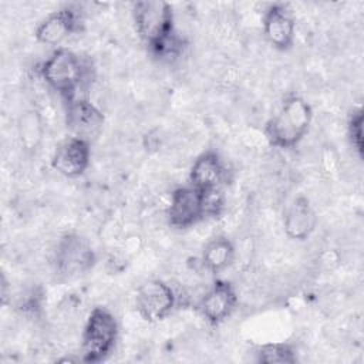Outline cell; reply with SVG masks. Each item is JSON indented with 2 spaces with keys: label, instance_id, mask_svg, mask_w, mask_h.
<instances>
[{
  "label": "cell",
  "instance_id": "52a82bcc",
  "mask_svg": "<svg viewBox=\"0 0 364 364\" xmlns=\"http://www.w3.org/2000/svg\"><path fill=\"white\" fill-rule=\"evenodd\" d=\"M166 218L175 229H189L206 218L205 193L188 185L179 186L171 193Z\"/></svg>",
  "mask_w": 364,
  "mask_h": 364
},
{
  "label": "cell",
  "instance_id": "3957f363",
  "mask_svg": "<svg viewBox=\"0 0 364 364\" xmlns=\"http://www.w3.org/2000/svg\"><path fill=\"white\" fill-rule=\"evenodd\" d=\"M43 81L67 102L82 97L78 95L88 77V65L70 48H57L38 65Z\"/></svg>",
  "mask_w": 364,
  "mask_h": 364
},
{
  "label": "cell",
  "instance_id": "ac0fdd59",
  "mask_svg": "<svg viewBox=\"0 0 364 364\" xmlns=\"http://www.w3.org/2000/svg\"><path fill=\"white\" fill-rule=\"evenodd\" d=\"M363 111L357 109L350 115L347 122L348 141L353 149L358 154V156H363Z\"/></svg>",
  "mask_w": 364,
  "mask_h": 364
},
{
  "label": "cell",
  "instance_id": "9c48e42d",
  "mask_svg": "<svg viewBox=\"0 0 364 364\" xmlns=\"http://www.w3.org/2000/svg\"><path fill=\"white\" fill-rule=\"evenodd\" d=\"M105 122L102 111L87 97H78L65 107V125L73 136L91 142L100 135Z\"/></svg>",
  "mask_w": 364,
  "mask_h": 364
},
{
  "label": "cell",
  "instance_id": "8992f818",
  "mask_svg": "<svg viewBox=\"0 0 364 364\" xmlns=\"http://www.w3.org/2000/svg\"><path fill=\"white\" fill-rule=\"evenodd\" d=\"M176 304L173 289L159 279H152L141 284L135 293V309L148 323L165 320Z\"/></svg>",
  "mask_w": 364,
  "mask_h": 364
},
{
  "label": "cell",
  "instance_id": "7a4b0ae2",
  "mask_svg": "<svg viewBox=\"0 0 364 364\" xmlns=\"http://www.w3.org/2000/svg\"><path fill=\"white\" fill-rule=\"evenodd\" d=\"M311 122V105L299 95H290L266 122L264 136L272 146L290 149L301 142L309 132Z\"/></svg>",
  "mask_w": 364,
  "mask_h": 364
},
{
  "label": "cell",
  "instance_id": "e0dca14e",
  "mask_svg": "<svg viewBox=\"0 0 364 364\" xmlns=\"http://www.w3.org/2000/svg\"><path fill=\"white\" fill-rule=\"evenodd\" d=\"M256 361L262 364H294L296 348L287 343H266L256 348Z\"/></svg>",
  "mask_w": 364,
  "mask_h": 364
},
{
  "label": "cell",
  "instance_id": "7c38bea8",
  "mask_svg": "<svg viewBox=\"0 0 364 364\" xmlns=\"http://www.w3.org/2000/svg\"><path fill=\"white\" fill-rule=\"evenodd\" d=\"M263 33L266 40L279 51H289L296 40V20L286 4L274 3L263 14Z\"/></svg>",
  "mask_w": 364,
  "mask_h": 364
},
{
  "label": "cell",
  "instance_id": "6da1fadb",
  "mask_svg": "<svg viewBox=\"0 0 364 364\" xmlns=\"http://www.w3.org/2000/svg\"><path fill=\"white\" fill-rule=\"evenodd\" d=\"M132 17L138 36L161 58L178 57L183 41L175 31L173 9L162 0H142L132 4Z\"/></svg>",
  "mask_w": 364,
  "mask_h": 364
},
{
  "label": "cell",
  "instance_id": "8fae6325",
  "mask_svg": "<svg viewBox=\"0 0 364 364\" xmlns=\"http://www.w3.org/2000/svg\"><path fill=\"white\" fill-rule=\"evenodd\" d=\"M237 304V294L232 283L216 279L198 304L203 320L210 326H219L232 316Z\"/></svg>",
  "mask_w": 364,
  "mask_h": 364
},
{
  "label": "cell",
  "instance_id": "9a60e30c",
  "mask_svg": "<svg viewBox=\"0 0 364 364\" xmlns=\"http://www.w3.org/2000/svg\"><path fill=\"white\" fill-rule=\"evenodd\" d=\"M235 256L236 249L233 242L226 236H216L203 246L200 263L206 272L218 274L225 272L233 263Z\"/></svg>",
  "mask_w": 364,
  "mask_h": 364
},
{
  "label": "cell",
  "instance_id": "4fadbf2b",
  "mask_svg": "<svg viewBox=\"0 0 364 364\" xmlns=\"http://www.w3.org/2000/svg\"><path fill=\"white\" fill-rule=\"evenodd\" d=\"M228 176L223 159L215 151L202 152L192 164L189 171V185L200 192L218 191Z\"/></svg>",
  "mask_w": 364,
  "mask_h": 364
},
{
  "label": "cell",
  "instance_id": "2e32d148",
  "mask_svg": "<svg viewBox=\"0 0 364 364\" xmlns=\"http://www.w3.org/2000/svg\"><path fill=\"white\" fill-rule=\"evenodd\" d=\"M44 127L37 109H27L18 119V138L26 151H36L43 139Z\"/></svg>",
  "mask_w": 364,
  "mask_h": 364
},
{
  "label": "cell",
  "instance_id": "ba28073f",
  "mask_svg": "<svg viewBox=\"0 0 364 364\" xmlns=\"http://www.w3.org/2000/svg\"><path fill=\"white\" fill-rule=\"evenodd\" d=\"M90 162L91 142L73 135L60 141L51 155V168L65 178L84 175Z\"/></svg>",
  "mask_w": 364,
  "mask_h": 364
},
{
  "label": "cell",
  "instance_id": "5bb4252c",
  "mask_svg": "<svg viewBox=\"0 0 364 364\" xmlns=\"http://www.w3.org/2000/svg\"><path fill=\"white\" fill-rule=\"evenodd\" d=\"M317 226V216L310 200L300 195L286 208L283 215L284 233L294 240H306Z\"/></svg>",
  "mask_w": 364,
  "mask_h": 364
},
{
  "label": "cell",
  "instance_id": "5b68a950",
  "mask_svg": "<svg viewBox=\"0 0 364 364\" xmlns=\"http://www.w3.org/2000/svg\"><path fill=\"white\" fill-rule=\"evenodd\" d=\"M53 263L60 276L75 277L88 272L95 264V252L82 236L67 233L55 246Z\"/></svg>",
  "mask_w": 364,
  "mask_h": 364
},
{
  "label": "cell",
  "instance_id": "30bf717a",
  "mask_svg": "<svg viewBox=\"0 0 364 364\" xmlns=\"http://www.w3.org/2000/svg\"><path fill=\"white\" fill-rule=\"evenodd\" d=\"M82 18L80 13L71 6L61 7L43 18L36 30L34 37L38 43L46 46H60L73 34L81 31Z\"/></svg>",
  "mask_w": 364,
  "mask_h": 364
},
{
  "label": "cell",
  "instance_id": "277c9868",
  "mask_svg": "<svg viewBox=\"0 0 364 364\" xmlns=\"http://www.w3.org/2000/svg\"><path fill=\"white\" fill-rule=\"evenodd\" d=\"M118 333L119 327L115 316L107 307H94L87 316L81 334V361L88 364L105 361L115 348Z\"/></svg>",
  "mask_w": 364,
  "mask_h": 364
}]
</instances>
